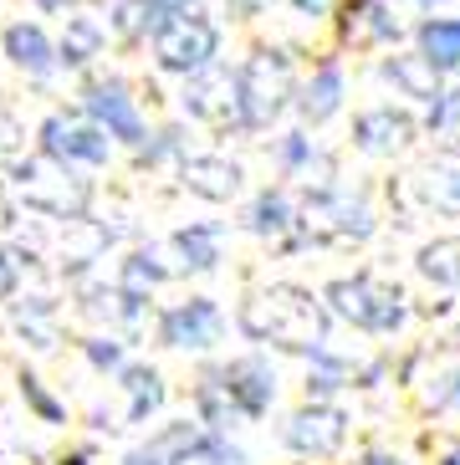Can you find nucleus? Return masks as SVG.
Segmentation results:
<instances>
[{
    "instance_id": "17",
    "label": "nucleus",
    "mask_w": 460,
    "mask_h": 465,
    "mask_svg": "<svg viewBox=\"0 0 460 465\" xmlns=\"http://www.w3.org/2000/svg\"><path fill=\"white\" fill-rule=\"evenodd\" d=\"M420 56L430 62L440 77L445 72H460V21L455 15H430V21H420Z\"/></svg>"
},
{
    "instance_id": "22",
    "label": "nucleus",
    "mask_w": 460,
    "mask_h": 465,
    "mask_svg": "<svg viewBox=\"0 0 460 465\" xmlns=\"http://www.w3.org/2000/svg\"><path fill=\"white\" fill-rule=\"evenodd\" d=\"M123 394H128V424H144L164 404V383L154 369H123Z\"/></svg>"
},
{
    "instance_id": "3",
    "label": "nucleus",
    "mask_w": 460,
    "mask_h": 465,
    "mask_svg": "<svg viewBox=\"0 0 460 465\" xmlns=\"http://www.w3.org/2000/svg\"><path fill=\"white\" fill-rule=\"evenodd\" d=\"M235 93H241V128H266L286 108V97H292V67H286V56L256 52L241 67V77H235Z\"/></svg>"
},
{
    "instance_id": "29",
    "label": "nucleus",
    "mask_w": 460,
    "mask_h": 465,
    "mask_svg": "<svg viewBox=\"0 0 460 465\" xmlns=\"http://www.w3.org/2000/svg\"><path fill=\"white\" fill-rule=\"evenodd\" d=\"M87 358H93L97 369H118V363H123V342H113V338H87Z\"/></svg>"
},
{
    "instance_id": "35",
    "label": "nucleus",
    "mask_w": 460,
    "mask_h": 465,
    "mask_svg": "<svg viewBox=\"0 0 460 465\" xmlns=\"http://www.w3.org/2000/svg\"><path fill=\"white\" fill-rule=\"evenodd\" d=\"M368 465H405V460H394V455H368Z\"/></svg>"
},
{
    "instance_id": "11",
    "label": "nucleus",
    "mask_w": 460,
    "mask_h": 465,
    "mask_svg": "<svg viewBox=\"0 0 460 465\" xmlns=\"http://www.w3.org/2000/svg\"><path fill=\"white\" fill-rule=\"evenodd\" d=\"M185 108L205 124H230V118H241V93H235V77L230 72H215L205 67L195 72L190 93H185Z\"/></svg>"
},
{
    "instance_id": "30",
    "label": "nucleus",
    "mask_w": 460,
    "mask_h": 465,
    "mask_svg": "<svg viewBox=\"0 0 460 465\" xmlns=\"http://www.w3.org/2000/svg\"><path fill=\"white\" fill-rule=\"evenodd\" d=\"M307 153H312L307 134H286V138H282V164H286V169H297V164H307Z\"/></svg>"
},
{
    "instance_id": "26",
    "label": "nucleus",
    "mask_w": 460,
    "mask_h": 465,
    "mask_svg": "<svg viewBox=\"0 0 460 465\" xmlns=\"http://www.w3.org/2000/svg\"><path fill=\"white\" fill-rule=\"evenodd\" d=\"M292 220H297V215H292V205H286L282 190H266L256 205H251V231H256V235H276V231H286Z\"/></svg>"
},
{
    "instance_id": "25",
    "label": "nucleus",
    "mask_w": 460,
    "mask_h": 465,
    "mask_svg": "<svg viewBox=\"0 0 460 465\" xmlns=\"http://www.w3.org/2000/svg\"><path fill=\"white\" fill-rule=\"evenodd\" d=\"M169 465H241V450H230L220 435H205V430H200L185 450L169 455Z\"/></svg>"
},
{
    "instance_id": "15",
    "label": "nucleus",
    "mask_w": 460,
    "mask_h": 465,
    "mask_svg": "<svg viewBox=\"0 0 460 465\" xmlns=\"http://www.w3.org/2000/svg\"><path fill=\"white\" fill-rule=\"evenodd\" d=\"M384 77H389V83L399 87L405 97H415V103H430V108L445 97V87H440V72H435L420 52H394L389 62H384Z\"/></svg>"
},
{
    "instance_id": "39",
    "label": "nucleus",
    "mask_w": 460,
    "mask_h": 465,
    "mask_svg": "<svg viewBox=\"0 0 460 465\" xmlns=\"http://www.w3.org/2000/svg\"><path fill=\"white\" fill-rule=\"evenodd\" d=\"M455 399H460V383H455Z\"/></svg>"
},
{
    "instance_id": "37",
    "label": "nucleus",
    "mask_w": 460,
    "mask_h": 465,
    "mask_svg": "<svg viewBox=\"0 0 460 465\" xmlns=\"http://www.w3.org/2000/svg\"><path fill=\"white\" fill-rule=\"evenodd\" d=\"M36 5H46V11H56V5H67V0H36Z\"/></svg>"
},
{
    "instance_id": "31",
    "label": "nucleus",
    "mask_w": 460,
    "mask_h": 465,
    "mask_svg": "<svg viewBox=\"0 0 460 465\" xmlns=\"http://www.w3.org/2000/svg\"><path fill=\"white\" fill-rule=\"evenodd\" d=\"M15 282H21V261H15L11 251L0 246V297H11V292H15Z\"/></svg>"
},
{
    "instance_id": "32",
    "label": "nucleus",
    "mask_w": 460,
    "mask_h": 465,
    "mask_svg": "<svg viewBox=\"0 0 460 465\" xmlns=\"http://www.w3.org/2000/svg\"><path fill=\"white\" fill-rule=\"evenodd\" d=\"M282 5H292V11H307V15H323L333 0H282Z\"/></svg>"
},
{
    "instance_id": "36",
    "label": "nucleus",
    "mask_w": 460,
    "mask_h": 465,
    "mask_svg": "<svg viewBox=\"0 0 460 465\" xmlns=\"http://www.w3.org/2000/svg\"><path fill=\"white\" fill-rule=\"evenodd\" d=\"M440 465H460V445H455V450H450V455H445V460H440Z\"/></svg>"
},
{
    "instance_id": "38",
    "label": "nucleus",
    "mask_w": 460,
    "mask_h": 465,
    "mask_svg": "<svg viewBox=\"0 0 460 465\" xmlns=\"http://www.w3.org/2000/svg\"><path fill=\"white\" fill-rule=\"evenodd\" d=\"M420 5H435V0H420Z\"/></svg>"
},
{
    "instance_id": "2",
    "label": "nucleus",
    "mask_w": 460,
    "mask_h": 465,
    "mask_svg": "<svg viewBox=\"0 0 460 465\" xmlns=\"http://www.w3.org/2000/svg\"><path fill=\"white\" fill-rule=\"evenodd\" d=\"M327 302H333V312L343 322L364 332H394L405 322V297L399 287H384L379 276H343L327 287Z\"/></svg>"
},
{
    "instance_id": "20",
    "label": "nucleus",
    "mask_w": 460,
    "mask_h": 465,
    "mask_svg": "<svg viewBox=\"0 0 460 465\" xmlns=\"http://www.w3.org/2000/svg\"><path fill=\"white\" fill-rule=\"evenodd\" d=\"M164 251H175L179 256L175 272H210V266L220 261V235L210 231V225H190V231L169 235V246Z\"/></svg>"
},
{
    "instance_id": "18",
    "label": "nucleus",
    "mask_w": 460,
    "mask_h": 465,
    "mask_svg": "<svg viewBox=\"0 0 460 465\" xmlns=\"http://www.w3.org/2000/svg\"><path fill=\"white\" fill-rule=\"evenodd\" d=\"M415 184H420L425 205L445 210V215H460V153H440V159H430V164L415 174Z\"/></svg>"
},
{
    "instance_id": "4",
    "label": "nucleus",
    "mask_w": 460,
    "mask_h": 465,
    "mask_svg": "<svg viewBox=\"0 0 460 465\" xmlns=\"http://www.w3.org/2000/svg\"><path fill=\"white\" fill-rule=\"evenodd\" d=\"M220 46V31L205 21V15H169L159 31H154V56H159L164 72H185V77H195V72L210 67V56H215Z\"/></svg>"
},
{
    "instance_id": "5",
    "label": "nucleus",
    "mask_w": 460,
    "mask_h": 465,
    "mask_svg": "<svg viewBox=\"0 0 460 465\" xmlns=\"http://www.w3.org/2000/svg\"><path fill=\"white\" fill-rule=\"evenodd\" d=\"M41 149H46V159H56V164H108L113 143L93 118L52 113V118L41 124Z\"/></svg>"
},
{
    "instance_id": "34",
    "label": "nucleus",
    "mask_w": 460,
    "mask_h": 465,
    "mask_svg": "<svg viewBox=\"0 0 460 465\" xmlns=\"http://www.w3.org/2000/svg\"><path fill=\"white\" fill-rule=\"evenodd\" d=\"M154 5H159L164 15H185L190 11V0H154Z\"/></svg>"
},
{
    "instance_id": "13",
    "label": "nucleus",
    "mask_w": 460,
    "mask_h": 465,
    "mask_svg": "<svg viewBox=\"0 0 460 465\" xmlns=\"http://www.w3.org/2000/svg\"><path fill=\"white\" fill-rule=\"evenodd\" d=\"M415 138V124H409V113L399 108H368L358 124H353V143L364 153H399Z\"/></svg>"
},
{
    "instance_id": "27",
    "label": "nucleus",
    "mask_w": 460,
    "mask_h": 465,
    "mask_svg": "<svg viewBox=\"0 0 460 465\" xmlns=\"http://www.w3.org/2000/svg\"><path fill=\"white\" fill-rule=\"evenodd\" d=\"M430 128H435L440 138H450V143L460 149V87H455V93H445V97L430 108Z\"/></svg>"
},
{
    "instance_id": "19",
    "label": "nucleus",
    "mask_w": 460,
    "mask_h": 465,
    "mask_svg": "<svg viewBox=\"0 0 460 465\" xmlns=\"http://www.w3.org/2000/svg\"><path fill=\"white\" fill-rule=\"evenodd\" d=\"M338 108H343V72H338V62H323L312 72V83L297 93V113L307 124H327Z\"/></svg>"
},
{
    "instance_id": "7",
    "label": "nucleus",
    "mask_w": 460,
    "mask_h": 465,
    "mask_svg": "<svg viewBox=\"0 0 460 465\" xmlns=\"http://www.w3.org/2000/svg\"><path fill=\"white\" fill-rule=\"evenodd\" d=\"M87 113H93V124L103 128L108 138H123V143H144L149 138V128H144V118H138L134 97H128V87L118 83V77H108V83H87Z\"/></svg>"
},
{
    "instance_id": "10",
    "label": "nucleus",
    "mask_w": 460,
    "mask_h": 465,
    "mask_svg": "<svg viewBox=\"0 0 460 465\" xmlns=\"http://www.w3.org/2000/svg\"><path fill=\"white\" fill-rule=\"evenodd\" d=\"M348 435V414L333 410V404H312V410H297L292 424H286V445L297 455H333Z\"/></svg>"
},
{
    "instance_id": "16",
    "label": "nucleus",
    "mask_w": 460,
    "mask_h": 465,
    "mask_svg": "<svg viewBox=\"0 0 460 465\" xmlns=\"http://www.w3.org/2000/svg\"><path fill=\"white\" fill-rule=\"evenodd\" d=\"M5 56H11L21 72H31V77H52V67H56V46L46 42V31H41L36 21L5 26Z\"/></svg>"
},
{
    "instance_id": "28",
    "label": "nucleus",
    "mask_w": 460,
    "mask_h": 465,
    "mask_svg": "<svg viewBox=\"0 0 460 465\" xmlns=\"http://www.w3.org/2000/svg\"><path fill=\"white\" fill-rule=\"evenodd\" d=\"M21 394H26V404H31V410H36L46 424H62V420H67V414H62V404H56V399L46 394V389H41V383L31 379V373L21 379Z\"/></svg>"
},
{
    "instance_id": "33",
    "label": "nucleus",
    "mask_w": 460,
    "mask_h": 465,
    "mask_svg": "<svg viewBox=\"0 0 460 465\" xmlns=\"http://www.w3.org/2000/svg\"><path fill=\"white\" fill-rule=\"evenodd\" d=\"M123 465H164L159 455L149 450V445H144V450H134V455H123Z\"/></svg>"
},
{
    "instance_id": "6",
    "label": "nucleus",
    "mask_w": 460,
    "mask_h": 465,
    "mask_svg": "<svg viewBox=\"0 0 460 465\" xmlns=\"http://www.w3.org/2000/svg\"><path fill=\"white\" fill-rule=\"evenodd\" d=\"M210 379L220 383V394L230 399V410L241 420H261L271 410V399H276V373H271L266 358H230Z\"/></svg>"
},
{
    "instance_id": "14",
    "label": "nucleus",
    "mask_w": 460,
    "mask_h": 465,
    "mask_svg": "<svg viewBox=\"0 0 460 465\" xmlns=\"http://www.w3.org/2000/svg\"><path fill=\"white\" fill-rule=\"evenodd\" d=\"M343 42L353 46H374V42H394L399 36V15L384 5V0H353L343 5Z\"/></svg>"
},
{
    "instance_id": "8",
    "label": "nucleus",
    "mask_w": 460,
    "mask_h": 465,
    "mask_svg": "<svg viewBox=\"0 0 460 465\" xmlns=\"http://www.w3.org/2000/svg\"><path fill=\"white\" fill-rule=\"evenodd\" d=\"M15 190L26 194V205H41V210H52V215H77L82 205H87V184H77V179L67 174V164H21L15 169Z\"/></svg>"
},
{
    "instance_id": "21",
    "label": "nucleus",
    "mask_w": 460,
    "mask_h": 465,
    "mask_svg": "<svg viewBox=\"0 0 460 465\" xmlns=\"http://www.w3.org/2000/svg\"><path fill=\"white\" fill-rule=\"evenodd\" d=\"M108 21H113V31H118L123 42H138V36H154L169 15H164L154 0H118Z\"/></svg>"
},
{
    "instance_id": "1",
    "label": "nucleus",
    "mask_w": 460,
    "mask_h": 465,
    "mask_svg": "<svg viewBox=\"0 0 460 465\" xmlns=\"http://www.w3.org/2000/svg\"><path fill=\"white\" fill-rule=\"evenodd\" d=\"M241 332L251 342H276V348H323L327 312L323 302L302 287H261L241 302Z\"/></svg>"
},
{
    "instance_id": "23",
    "label": "nucleus",
    "mask_w": 460,
    "mask_h": 465,
    "mask_svg": "<svg viewBox=\"0 0 460 465\" xmlns=\"http://www.w3.org/2000/svg\"><path fill=\"white\" fill-rule=\"evenodd\" d=\"M420 276H430L440 287H460V235H440L420 251Z\"/></svg>"
},
{
    "instance_id": "12",
    "label": "nucleus",
    "mask_w": 460,
    "mask_h": 465,
    "mask_svg": "<svg viewBox=\"0 0 460 465\" xmlns=\"http://www.w3.org/2000/svg\"><path fill=\"white\" fill-rule=\"evenodd\" d=\"M185 190H195L200 200H235L241 194V164L235 159H220V153H195V159H185Z\"/></svg>"
},
{
    "instance_id": "24",
    "label": "nucleus",
    "mask_w": 460,
    "mask_h": 465,
    "mask_svg": "<svg viewBox=\"0 0 460 465\" xmlns=\"http://www.w3.org/2000/svg\"><path fill=\"white\" fill-rule=\"evenodd\" d=\"M97 46H103V26H97V15H72L67 36H62V46H56V62L82 67L87 56H97Z\"/></svg>"
},
{
    "instance_id": "9",
    "label": "nucleus",
    "mask_w": 460,
    "mask_h": 465,
    "mask_svg": "<svg viewBox=\"0 0 460 465\" xmlns=\"http://www.w3.org/2000/svg\"><path fill=\"white\" fill-rule=\"evenodd\" d=\"M220 332H225V317H220V307L210 297L175 302L159 317V338L169 348H210V342H220Z\"/></svg>"
}]
</instances>
